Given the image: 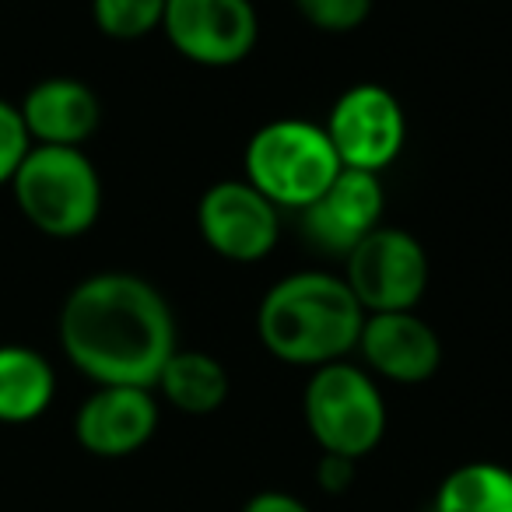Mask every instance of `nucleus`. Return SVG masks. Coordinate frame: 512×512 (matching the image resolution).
<instances>
[{
    "label": "nucleus",
    "mask_w": 512,
    "mask_h": 512,
    "mask_svg": "<svg viewBox=\"0 0 512 512\" xmlns=\"http://www.w3.org/2000/svg\"><path fill=\"white\" fill-rule=\"evenodd\" d=\"M60 348L92 383L155 390L176 351V320L151 281L123 271L92 274L60 309Z\"/></svg>",
    "instance_id": "f257e3e1"
},
{
    "label": "nucleus",
    "mask_w": 512,
    "mask_h": 512,
    "mask_svg": "<svg viewBox=\"0 0 512 512\" xmlns=\"http://www.w3.org/2000/svg\"><path fill=\"white\" fill-rule=\"evenodd\" d=\"M365 309L344 278L299 271L278 281L256 309V337L278 362L320 369L358 348Z\"/></svg>",
    "instance_id": "f03ea898"
},
{
    "label": "nucleus",
    "mask_w": 512,
    "mask_h": 512,
    "mask_svg": "<svg viewBox=\"0 0 512 512\" xmlns=\"http://www.w3.org/2000/svg\"><path fill=\"white\" fill-rule=\"evenodd\" d=\"M11 190L25 221L53 239L85 235L102 211V179L81 148L32 144Z\"/></svg>",
    "instance_id": "7ed1b4c3"
},
{
    "label": "nucleus",
    "mask_w": 512,
    "mask_h": 512,
    "mask_svg": "<svg viewBox=\"0 0 512 512\" xmlns=\"http://www.w3.org/2000/svg\"><path fill=\"white\" fill-rule=\"evenodd\" d=\"M246 183L274 207L306 211L344 169L327 130L309 120H271L246 144Z\"/></svg>",
    "instance_id": "20e7f679"
},
{
    "label": "nucleus",
    "mask_w": 512,
    "mask_h": 512,
    "mask_svg": "<svg viewBox=\"0 0 512 512\" xmlns=\"http://www.w3.org/2000/svg\"><path fill=\"white\" fill-rule=\"evenodd\" d=\"M302 418L320 453H337L358 463L383 442L386 400L365 369L351 362H330L309 376L302 393Z\"/></svg>",
    "instance_id": "39448f33"
},
{
    "label": "nucleus",
    "mask_w": 512,
    "mask_h": 512,
    "mask_svg": "<svg viewBox=\"0 0 512 512\" xmlns=\"http://www.w3.org/2000/svg\"><path fill=\"white\" fill-rule=\"evenodd\" d=\"M344 285L365 313H404L421 302L428 288L425 246L404 228L379 225L348 256Z\"/></svg>",
    "instance_id": "423d86ee"
},
{
    "label": "nucleus",
    "mask_w": 512,
    "mask_h": 512,
    "mask_svg": "<svg viewBox=\"0 0 512 512\" xmlns=\"http://www.w3.org/2000/svg\"><path fill=\"white\" fill-rule=\"evenodd\" d=\"M323 130H327L344 169L376 172V176L386 165L397 162L407 141L404 106L390 88L376 85V81H362L337 95Z\"/></svg>",
    "instance_id": "0eeeda50"
},
{
    "label": "nucleus",
    "mask_w": 512,
    "mask_h": 512,
    "mask_svg": "<svg viewBox=\"0 0 512 512\" xmlns=\"http://www.w3.org/2000/svg\"><path fill=\"white\" fill-rule=\"evenodd\" d=\"M162 32L179 57L200 67H232L260 39L253 0H165Z\"/></svg>",
    "instance_id": "6e6552de"
},
{
    "label": "nucleus",
    "mask_w": 512,
    "mask_h": 512,
    "mask_svg": "<svg viewBox=\"0 0 512 512\" xmlns=\"http://www.w3.org/2000/svg\"><path fill=\"white\" fill-rule=\"evenodd\" d=\"M200 239L232 264H256L271 256L281 235L278 207L246 179H221L200 193Z\"/></svg>",
    "instance_id": "1a4fd4ad"
},
{
    "label": "nucleus",
    "mask_w": 512,
    "mask_h": 512,
    "mask_svg": "<svg viewBox=\"0 0 512 512\" xmlns=\"http://www.w3.org/2000/svg\"><path fill=\"white\" fill-rule=\"evenodd\" d=\"M383 207L386 197L376 172L341 169L320 200L302 211V232L323 253L348 256L365 235L379 228Z\"/></svg>",
    "instance_id": "9d476101"
},
{
    "label": "nucleus",
    "mask_w": 512,
    "mask_h": 512,
    "mask_svg": "<svg viewBox=\"0 0 512 512\" xmlns=\"http://www.w3.org/2000/svg\"><path fill=\"white\" fill-rule=\"evenodd\" d=\"M158 400L144 386H99L74 414V439L85 453L120 460L151 442Z\"/></svg>",
    "instance_id": "9b49d317"
},
{
    "label": "nucleus",
    "mask_w": 512,
    "mask_h": 512,
    "mask_svg": "<svg viewBox=\"0 0 512 512\" xmlns=\"http://www.w3.org/2000/svg\"><path fill=\"white\" fill-rule=\"evenodd\" d=\"M355 351H362L365 365L376 376L400 386L428 383L442 365L439 334L414 309H404V313H365Z\"/></svg>",
    "instance_id": "f8f14e48"
},
{
    "label": "nucleus",
    "mask_w": 512,
    "mask_h": 512,
    "mask_svg": "<svg viewBox=\"0 0 512 512\" xmlns=\"http://www.w3.org/2000/svg\"><path fill=\"white\" fill-rule=\"evenodd\" d=\"M18 109L32 144H57V148H81L102 120L99 95L78 78L39 81Z\"/></svg>",
    "instance_id": "ddd939ff"
},
{
    "label": "nucleus",
    "mask_w": 512,
    "mask_h": 512,
    "mask_svg": "<svg viewBox=\"0 0 512 512\" xmlns=\"http://www.w3.org/2000/svg\"><path fill=\"white\" fill-rule=\"evenodd\" d=\"M57 393V372L25 344H0V421L29 425L43 418Z\"/></svg>",
    "instance_id": "4468645a"
},
{
    "label": "nucleus",
    "mask_w": 512,
    "mask_h": 512,
    "mask_svg": "<svg viewBox=\"0 0 512 512\" xmlns=\"http://www.w3.org/2000/svg\"><path fill=\"white\" fill-rule=\"evenodd\" d=\"M158 393L169 400L176 411L204 418L214 414L228 400V372L207 351H172V358L165 362L162 376H158Z\"/></svg>",
    "instance_id": "2eb2a0df"
},
{
    "label": "nucleus",
    "mask_w": 512,
    "mask_h": 512,
    "mask_svg": "<svg viewBox=\"0 0 512 512\" xmlns=\"http://www.w3.org/2000/svg\"><path fill=\"white\" fill-rule=\"evenodd\" d=\"M428 512H512V470L495 460H470L439 481Z\"/></svg>",
    "instance_id": "dca6fc26"
},
{
    "label": "nucleus",
    "mask_w": 512,
    "mask_h": 512,
    "mask_svg": "<svg viewBox=\"0 0 512 512\" xmlns=\"http://www.w3.org/2000/svg\"><path fill=\"white\" fill-rule=\"evenodd\" d=\"M165 0H92V18L109 39H144L162 29Z\"/></svg>",
    "instance_id": "f3484780"
},
{
    "label": "nucleus",
    "mask_w": 512,
    "mask_h": 512,
    "mask_svg": "<svg viewBox=\"0 0 512 512\" xmlns=\"http://www.w3.org/2000/svg\"><path fill=\"white\" fill-rule=\"evenodd\" d=\"M295 8L316 32L344 36V32H355L369 22L372 0H295Z\"/></svg>",
    "instance_id": "a211bd4d"
},
{
    "label": "nucleus",
    "mask_w": 512,
    "mask_h": 512,
    "mask_svg": "<svg viewBox=\"0 0 512 512\" xmlns=\"http://www.w3.org/2000/svg\"><path fill=\"white\" fill-rule=\"evenodd\" d=\"M29 148H32V137L25 130L22 109L0 99V186L11 183L22 158L29 155Z\"/></svg>",
    "instance_id": "6ab92c4d"
},
{
    "label": "nucleus",
    "mask_w": 512,
    "mask_h": 512,
    "mask_svg": "<svg viewBox=\"0 0 512 512\" xmlns=\"http://www.w3.org/2000/svg\"><path fill=\"white\" fill-rule=\"evenodd\" d=\"M355 460L337 453H320V463H316V488L327 491V495H344V491L355 484Z\"/></svg>",
    "instance_id": "aec40b11"
},
{
    "label": "nucleus",
    "mask_w": 512,
    "mask_h": 512,
    "mask_svg": "<svg viewBox=\"0 0 512 512\" xmlns=\"http://www.w3.org/2000/svg\"><path fill=\"white\" fill-rule=\"evenodd\" d=\"M242 512H313L302 498L288 495V491H256L253 498H249L246 505H242Z\"/></svg>",
    "instance_id": "412c9836"
}]
</instances>
